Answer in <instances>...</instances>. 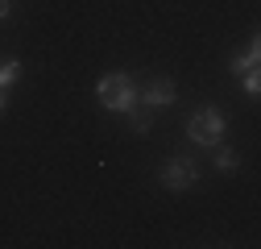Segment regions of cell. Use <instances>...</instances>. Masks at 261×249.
<instances>
[{
    "label": "cell",
    "mask_w": 261,
    "mask_h": 249,
    "mask_svg": "<svg viewBox=\"0 0 261 249\" xmlns=\"http://www.w3.org/2000/svg\"><path fill=\"white\" fill-rule=\"evenodd\" d=\"M95 96H100V104L108 112H128L137 104V87H133V79H128L124 71H108V75H100V83H95Z\"/></svg>",
    "instance_id": "1"
},
{
    "label": "cell",
    "mask_w": 261,
    "mask_h": 249,
    "mask_svg": "<svg viewBox=\"0 0 261 249\" xmlns=\"http://www.w3.org/2000/svg\"><path fill=\"white\" fill-rule=\"evenodd\" d=\"M224 129H228V120H224V112L220 108H199L191 120H187V133H191V141L195 145H216V141H224Z\"/></svg>",
    "instance_id": "2"
},
{
    "label": "cell",
    "mask_w": 261,
    "mask_h": 249,
    "mask_svg": "<svg viewBox=\"0 0 261 249\" xmlns=\"http://www.w3.org/2000/svg\"><path fill=\"white\" fill-rule=\"evenodd\" d=\"M199 175H203L199 162L182 154V158H170L166 166H162V187H166V191H187V187L199 183Z\"/></svg>",
    "instance_id": "3"
},
{
    "label": "cell",
    "mask_w": 261,
    "mask_h": 249,
    "mask_svg": "<svg viewBox=\"0 0 261 249\" xmlns=\"http://www.w3.org/2000/svg\"><path fill=\"white\" fill-rule=\"evenodd\" d=\"M174 96H178V87L170 79H149L141 87V104L145 108H166V104H174Z\"/></svg>",
    "instance_id": "4"
},
{
    "label": "cell",
    "mask_w": 261,
    "mask_h": 249,
    "mask_svg": "<svg viewBox=\"0 0 261 249\" xmlns=\"http://www.w3.org/2000/svg\"><path fill=\"white\" fill-rule=\"evenodd\" d=\"M257 62H261V46L253 42V46H249L241 58H232V71H237V75H245V71H257Z\"/></svg>",
    "instance_id": "5"
},
{
    "label": "cell",
    "mask_w": 261,
    "mask_h": 249,
    "mask_svg": "<svg viewBox=\"0 0 261 249\" xmlns=\"http://www.w3.org/2000/svg\"><path fill=\"white\" fill-rule=\"evenodd\" d=\"M212 150H216V158H212V162H216V170H237V162H241V158H237L232 150H224L220 141H216Z\"/></svg>",
    "instance_id": "6"
},
{
    "label": "cell",
    "mask_w": 261,
    "mask_h": 249,
    "mask_svg": "<svg viewBox=\"0 0 261 249\" xmlns=\"http://www.w3.org/2000/svg\"><path fill=\"white\" fill-rule=\"evenodd\" d=\"M17 75H21V62H17V58H9V62H0V91H5L9 83H17Z\"/></svg>",
    "instance_id": "7"
},
{
    "label": "cell",
    "mask_w": 261,
    "mask_h": 249,
    "mask_svg": "<svg viewBox=\"0 0 261 249\" xmlns=\"http://www.w3.org/2000/svg\"><path fill=\"white\" fill-rule=\"evenodd\" d=\"M128 124H133V133H149V112H133V108H128Z\"/></svg>",
    "instance_id": "8"
},
{
    "label": "cell",
    "mask_w": 261,
    "mask_h": 249,
    "mask_svg": "<svg viewBox=\"0 0 261 249\" xmlns=\"http://www.w3.org/2000/svg\"><path fill=\"white\" fill-rule=\"evenodd\" d=\"M245 91H249V96H257V91H261V79H257V71H245Z\"/></svg>",
    "instance_id": "9"
},
{
    "label": "cell",
    "mask_w": 261,
    "mask_h": 249,
    "mask_svg": "<svg viewBox=\"0 0 261 249\" xmlns=\"http://www.w3.org/2000/svg\"><path fill=\"white\" fill-rule=\"evenodd\" d=\"M9 17V0H0V21H5Z\"/></svg>",
    "instance_id": "10"
},
{
    "label": "cell",
    "mask_w": 261,
    "mask_h": 249,
    "mask_svg": "<svg viewBox=\"0 0 261 249\" xmlns=\"http://www.w3.org/2000/svg\"><path fill=\"white\" fill-rule=\"evenodd\" d=\"M0 112H5V91H0Z\"/></svg>",
    "instance_id": "11"
}]
</instances>
